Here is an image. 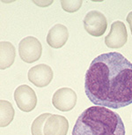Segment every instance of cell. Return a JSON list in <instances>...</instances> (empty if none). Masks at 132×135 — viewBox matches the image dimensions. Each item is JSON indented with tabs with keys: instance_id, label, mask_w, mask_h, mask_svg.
Returning <instances> with one entry per match:
<instances>
[{
	"instance_id": "cell-1",
	"label": "cell",
	"mask_w": 132,
	"mask_h": 135,
	"mask_svg": "<svg viewBox=\"0 0 132 135\" xmlns=\"http://www.w3.org/2000/svg\"><path fill=\"white\" fill-rule=\"evenodd\" d=\"M85 91L95 106L121 109L132 104V64L119 52L96 57L85 77Z\"/></svg>"
},
{
	"instance_id": "cell-2",
	"label": "cell",
	"mask_w": 132,
	"mask_h": 135,
	"mask_svg": "<svg viewBox=\"0 0 132 135\" xmlns=\"http://www.w3.org/2000/svg\"><path fill=\"white\" fill-rule=\"evenodd\" d=\"M125 126L118 113L106 107L92 106L78 117L72 135H125Z\"/></svg>"
},
{
	"instance_id": "cell-3",
	"label": "cell",
	"mask_w": 132,
	"mask_h": 135,
	"mask_svg": "<svg viewBox=\"0 0 132 135\" xmlns=\"http://www.w3.org/2000/svg\"><path fill=\"white\" fill-rule=\"evenodd\" d=\"M42 46L40 41L34 36H27L22 39L19 44V54L24 62L32 64L42 57Z\"/></svg>"
},
{
	"instance_id": "cell-4",
	"label": "cell",
	"mask_w": 132,
	"mask_h": 135,
	"mask_svg": "<svg viewBox=\"0 0 132 135\" xmlns=\"http://www.w3.org/2000/svg\"><path fill=\"white\" fill-rule=\"evenodd\" d=\"M84 27L89 35L99 37L103 35L108 28V20L100 12L91 11L84 19Z\"/></svg>"
},
{
	"instance_id": "cell-5",
	"label": "cell",
	"mask_w": 132,
	"mask_h": 135,
	"mask_svg": "<svg viewBox=\"0 0 132 135\" xmlns=\"http://www.w3.org/2000/svg\"><path fill=\"white\" fill-rule=\"evenodd\" d=\"M14 100L18 108L23 112L32 111L37 104L36 94L27 85L18 86L14 92Z\"/></svg>"
},
{
	"instance_id": "cell-6",
	"label": "cell",
	"mask_w": 132,
	"mask_h": 135,
	"mask_svg": "<svg viewBox=\"0 0 132 135\" xmlns=\"http://www.w3.org/2000/svg\"><path fill=\"white\" fill-rule=\"evenodd\" d=\"M78 100L77 94L70 88H62L57 89L53 95L52 104L60 111H70L76 106Z\"/></svg>"
},
{
	"instance_id": "cell-7",
	"label": "cell",
	"mask_w": 132,
	"mask_h": 135,
	"mask_svg": "<svg viewBox=\"0 0 132 135\" xmlns=\"http://www.w3.org/2000/svg\"><path fill=\"white\" fill-rule=\"evenodd\" d=\"M128 41V32L123 21H115L111 25L109 34L105 37V43L110 49H120Z\"/></svg>"
},
{
	"instance_id": "cell-8",
	"label": "cell",
	"mask_w": 132,
	"mask_h": 135,
	"mask_svg": "<svg viewBox=\"0 0 132 135\" xmlns=\"http://www.w3.org/2000/svg\"><path fill=\"white\" fill-rule=\"evenodd\" d=\"M53 71L49 65L40 64L30 68L28 71V80L38 88H45L53 80Z\"/></svg>"
},
{
	"instance_id": "cell-9",
	"label": "cell",
	"mask_w": 132,
	"mask_h": 135,
	"mask_svg": "<svg viewBox=\"0 0 132 135\" xmlns=\"http://www.w3.org/2000/svg\"><path fill=\"white\" fill-rule=\"evenodd\" d=\"M69 122L63 116L52 114L47 119L43 128L44 135H67Z\"/></svg>"
},
{
	"instance_id": "cell-10",
	"label": "cell",
	"mask_w": 132,
	"mask_h": 135,
	"mask_svg": "<svg viewBox=\"0 0 132 135\" xmlns=\"http://www.w3.org/2000/svg\"><path fill=\"white\" fill-rule=\"evenodd\" d=\"M69 31L62 24H55L49 29L47 35V42L53 49H60L67 42Z\"/></svg>"
},
{
	"instance_id": "cell-11",
	"label": "cell",
	"mask_w": 132,
	"mask_h": 135,
	"mask_svg": "<svg viewBox=\"0 0 132 135\" xmlns=\"http://www.w3.org/2000/svg\"><path fill=\"white\" fill-rule=\"evenodd\" d=\"M16 50L10 42H1L0 43V67L1 70L9 68L14 63Z\"/></svg>"
},
{
	"instance_id": "cell-12",
	"label": "cell",
	"mask_w": 132,
	"mask_h": 135,
	"mask_svg": "<svg viewBox=\"0 0 132 135\" xmlns=\"http://www.w3.org/2000/svg\"><path fill=\"white\" fill-rule=\"evenodd\" d=\"M15 110L12 103L8 101H0V126L6 127L12 123L14 118Z\"/></svg>"
},
{
	"instance_id": "cell-13",
	"label": "cell",
	"mask_w": 132,
	"mask_h": 135,
	"mask_svg": "<svg viewBox=\"0 0 132 135\" xmlns=\"http://www.w3.org/2000/svg\"><path fill=\"white\" fill-rule=\"evenodd\" d=\"M50 113H43L42 115L38 116L34 119L31 126V133L32 135H44L43 134V128L46 123L47 119L51 116Z\"/></svg>"
},
{
	"instance_id": "cell-14",
	"label": "cell",
	"mask_w": 132,
	"mask_h": 135,
	"mask_svg": "<svg viewBox=\"0 0 132 135\" xmlns=\"http://www.w3.org/2000/svg\"><path fill=\"white\" fill-rule=\"evenodd\" d=\"M83 2L81 0H63L61 1L62 8L67 12H76L80 9Z\"/></svg>"
},
{
	"instance_id": "cell-15",
	"label": "cell",
	"mask_w": 132,
	"mask_h": 135,
	"mask_svg": "<svg viewBox=\"0 0 132 135\" xmlns=\"http://www.w3.org/2000/svg\"><path fill=\"white\" fill-rule=\"evenodd\" d=\"M126 20H127V22H128L129 25V28H130L131 35H132V12H130L128 14V16H127Z\"/></svg>"
}]
</instances>
